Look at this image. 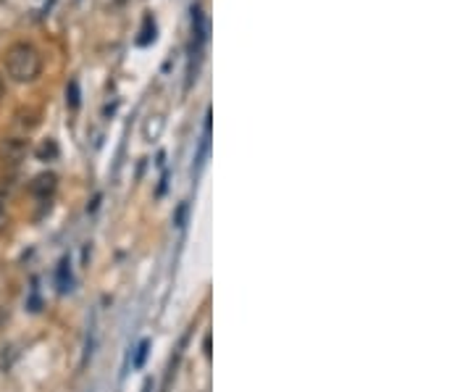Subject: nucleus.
Returning a JSON list of instances; mask_svg holds the SVG:
<instances>
[{"mask_svg":"<svg viewBox=\"0 0 473 392\" xmlns=\"http://www.w3.org/2000/svg\"><path fill=\"white\" fill-rule=\"evenodd\" d=\"M6 74L19 85H29L43 74V55L29 43H16L6 50Z\"/></svg>","mask_w":473,"mask_h":392,"instance_id":"nucleus-1","label":"nucleus"},{"mask_svg":"<svg viewBox=\"0 0 473 392\" xmlns=\"http://www.w3.org/2000/svg\"><path fill=\"white\" fill-rule=\"evenodd\" d=\"M27 153H29V140H24V137H6V140H0V161L3 164L19 166L27 158Z\"/></svg>","mask_w":473,"mask_h":392,"instance_id":"nucleus-2","label":"nucleus"},{"mask_svg":"<svg viewBox=\"0 0 473 392\" xmlns=\"http://www.w3.org/2000/svg\"><path fill=\"white\" fill-rule=\"evenodd\" d=\"M55 190H58V176H55L53 172H43V174H37L32 182H29V192H32L34 197H40V200H48Z\"/></svg>","mask_w":473,"mask_h":392,"instance_id":"nucleus-3","label":"nucleus"},{"mask_svg":"<svg viewBox=\"0 0 473 392\" xmlns=\"http://www.w3.org/2000/svg\"><path fill=\"white\" fill-rule=\"evenodd\" d=\"M163 132V116L161 113H155V116H150V119L145 121V130H142V134H145V140L153 142L158 140V134Z\"/></svg>","mask_w":473,"mask_h":392,"instance_id":"nucleus-4","label":"nucleus"},{"mask_svg":"<svg viewBox=\"0 0 473 392\" xmlns=\"http://www.w3.org/2000/svg\"><path fill=\"white\" fill-rule=\"evenodd\" d=\"M58 155H61V148H58V142L50 140V137L43 140V145L37 148V158H40V161H55Z\"/></svg>","mask_w":473,"mask_h":392,"instance_id":"nucleus-5","label":"nucleus"},{"mask_svg":"<svg viewBox=\"0 0 473 392\" xmlns=\"http://www.w3.org/2000/svg\"><path fill=\"white\" fill-rule=\"evenodd\" d=\"M153 40H155V22H153L150 13H145V19H142V32L140 37H137V45H150Z\"/></svg>","mask_w":473,"mask_h":392,"instance_id":"nucleus-6","label":"nucleus"},{"mask_svg":"<svg viewBox=\"0 0 473 392\" xmlns=\"http://www.w3.org/2000/svg\"><path fill=\"white\" fill-rule=\"evenodd\" d=\"M66 106L71 111L79 108V82H76V79H71L69 88H66Z\"/></svg>","mask_w":473,"mask_h":392,"instance_id":"nucleus-7","label":"nucleus"},{"mask_svg":"<svg viewBox=\"0 0 473 392\" xmlns=\"http://www.w3.org/2000/svg\"><path fill=\"white\" fill-rule=\"evenodd\" d=\"M58 284H61V293L69 290L71 284V274H69V261H61V269H58Z\"/></svg>","mask_w":473,"mask_h":392,"instance_id":"nucleus-8","label":"nucleus"},{"mask_svg":"<svg viewBox=\"0 0 473 392\" xmlns=\"http://www.w3.org/2000/svg\"><path fill=\"white\" fill-rule=\"evenodd\" d=\"M148 350H150V342H148V340H142L140 348H137V356H134V366H137V369H140L142 363H145V358H148Z\"/></svg>","mask_w":473,"mask_h":392,"instance_id":"nucleus-9","label":"nucleus"},{"mask_svg":"<svg viewBox=\"0 0 473 392\" xmlns=\"http://www.w3.org/2000/svg\"><path fill=\"white\" fill-rule=\"evenodd\" d=\"M6 227H8V214H6V208L0 203V232H6Z\"/></svg>","mask_w":473,"mask_h":392,"instance_id":"nucleus-10","label":"nucleus"},{"mask_svg":"<svg viewBox=\"0 0 473 392\" xmlns=\"http://www.w3.org/2000/svg\"><path fill=\"white\" fill-rule=\"evenodd\" d=\"M205 356H211V335L205 337Z\"/></svg>","mask_w":473,"mask_h":392,"instance_id":"nucleus-11","label":"nucleus"},{"mask_svg":"<svg viewBox=\"0 0 473 392\" xmlns=\"http://www.w3.org/2000/svg\"><path fill=\"white\" fill-rule=\"evenodd\" d=\"M150 384H153V382H150V379L145 382V387H142V392H150Z\"/></svg>","mask_w":473,"mask_h":392,"instance_id":"nucleus-12","label":"nucleus"},{"mask_svg":"<svg viewBox=\"0 0 473 392\" xmlns=\"http://www.w3.org/2000/svg\"><path fill=\"white\" fill-rule=\"evenodd\" d=\"M116 3H127V0H116Z\"/></svg>","mask_w":473,"mask_h":392,"instance_id":"nucleus-13","label":"nucleus"}]
</instances>
